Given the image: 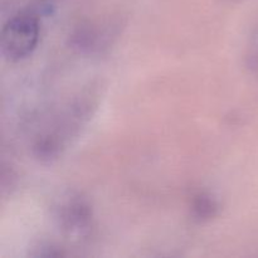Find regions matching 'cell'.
<instances>
[{"label": "cell", "mask_w": 258, "mask_h": 258, "mask_svg": "<svg viewBox=\"0 0 258 258\" xmlns=\"http://www.w3.org/2000/svg\"><path fill=\"white\" fill-rule=\"evenodd\" d=\"M40 39L39 12L22 9L7 20L0 35V50L8 62L27 59L37 49Z\"/></svg>", "instance_id": "1"}, {"label": "cell", "mask_w": 258, "mask_h": 258, "mask_svg": "<svg viewBox=\"0 0 258 258\" xmlns=\"http://www.w3.org/2000/svg\"><path fill=\"white\" fill-rule=\"evenodd\" d=\"M54 221L60 232L73 242H83L92 234V209L80 194H68L58 202L54 208Z\"/></svg>", "instance_id": "2"}, {"label": "cell", "mask_w": 258, "mask_h": 258, "mask_svg": "<svg viewBox=\"0 0 258 258\" xmlns=\"http://www.w3.org/2000/svg\"><path fill=\"white\" fill-rule=\"evenodd\" d=\"M190 212L198 222H208L217 217L219 212L218 201L207 191H199L191 199Z\"/></svg>", "instance_id": "3"}, {"label": "cell", "mask_w": 258, "mask_h": 258, "mask_svg": "<svg viewBox=\"0 0 258 258\" xmlns=\"http://www.w3.org/2000/svg\"><path fill=\"white\" fill-rule=\"evenodd\" d=\"M37 252L33 256L35 257H58V256H64V252L60 249V247L54 246L52 243H42L38 246Z\"/></svg>", "instance_id": "4"}, {"label": "cell", "mask_w": 258, "mask_h": 258, "mask_svg": "<svg viewBox=\"0 0 258 258\" xmlns=\"http://www.w3.org/2000/svg\"><path fill=\"white\" fill-rule=\"evenodd\" d=\"M248 62L252 70L258 76V32L252 39L251 45L248 48Z\"/></svg>", "instance_id": "5"}, {"label": "cell", "mask_w": 258, "mask_h": 258, "mask_svg": "<svg viewBox=\"0 0 258 258\" xmlns=\"http://www.w3.org/2000/svg\"><path fill=\"white\" fill-rule=\"evenodd\" d=\"M227 2H229V3H238V2H241V0H227Z\"/></svg>", "instance_id": "6"}]
</instances>
